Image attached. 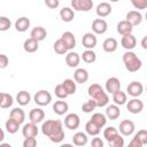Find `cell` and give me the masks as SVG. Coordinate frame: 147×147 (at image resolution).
Wrapping results in <instances>:
<instances>
[{"label": "cell", "instance_id": "obj_12", "mask_svg": "<svg viewBox=\"0 0 147 147\" xmlns=\"http://www.w3.org/2000/svg\"><path fill=\"white\" fill-rule=\"evenodd\" d=\"M38 126L36 123L33 122H29L26 124L23 125V129H22V134L24 138H29V137H37L38 136Z\"/></svg>", "mask_w": 147, "mask_h": 147}, {"label": "cell", "instance_id": "obj_29", "mask_svg": "<svg viewBox=\"0 0 147 147\" xmlns=\"http://www.w3.org/2000/svg\"><path fill=\"white\" fill-rule=\"evenodd\" d=\"M31 101V95L28 91H20L16 95V102L20 106H28Z\"/></svg>", "mask_w": 147, "mask_h": 147}, {"label": "cell", "instance_id": "obj_3", "mask_svg": "<svg viewBox=\"0 0 147 147\" xmlns=\"http://www.w3.org/2000/svg\"><path fill=\"white\" fill-rule=\"evenodd\" d=\"M33 100H34L36 105H38L40 107H44V106H47V105L51 103L52 94L46 90H39L38 92H36V94L33 96Z\"/></svg>", "mask_w": 147, "mask_h": 147}, {"label": "cell", "instance_id": "obj_40", "mask_svg": "<svg viewBox=\"0 0 147 147\" xmlns=\"http://www.w3.org/2000/svg\"><path fill=\"white\" fill-rule=\"evenodd\" d=\"M118 134H119V133H118L117 129L114 127V126H108V127H106L105 131H103V138H105L107 141L113 140V139H114L116 136H118Z\"/></svg>", "mask_w": 147, "mask_h": 147}, {"label": "cell", "instance_id": "obj_31", "mask_svg": "<svg viewBox=\"0 0 147 147\" xmlns=\"http://www.w3.org/2000/svg\"><path fill=\"white\" fill-rule=\"evenodd\" d=\"M13 102H14V99L9 93H5V92L1 93V95H0V107L2 109H7V108L11 107Z\"/></svg>", "mask_w": 147, "mask_h": 147}, {"label": "cell", "instance_id": "obj_58", "mask_svg": "<svg viewBox=\"0 0 147 147\" xmlns=\"http://www.w3.org/2000/svg\"><path fill=\"white\" fill-rule=\"evenodd\" d=\"M146 91H147V86H146Z\"/></svg>", "mask_w": 147, "mask_h": 147}, {"label": "cell", "instance_id": "obj_51", "mask_svg": "<svg viewBox=\"0 0 147 147\" xmlns=\"http://www.w3.org/2000/svg\"><path fill=\"white\" fill-rule=\"evenodd\" d=\"M9 63V59L7 57V55L5 54H0V68L5 69Z\"/></svg>", "mask_w": 147, "mask_h": 147}, {"label": "cell", "instance_id": "obj_38", "mask_svg": "<svg viewBox=\"0 0 147 147\" xmlns=\"http://www.w3.org/2000/svg\"><path fill=\"white\" fill-rule=\"evenodd\" d=\"M80 57L83 59V61L85 63H93L96 60V54H95V52L93 49H86V51L83 52Z\"/></svg>", "mask_w": 147, "mask_h": 147}, {"label": "cell", "instance_id": "obj_37", "mask_svg": "<svg viewBox=\"0 0 147 147\" xmlns=\"http://www.w3.org/2000/svg\"><path fill=\"white\" fill-rule=\"evenodd\" d=\"M53 48H54V51H55V53L56 54H60V55H63V54H65L69 49H68V47L65 46V44L63 42V40L60 38V39H57L55 42H54V45H53Z\"/></svg>", "mask_w": 147, "mask_h": 147}, {"label": "cell", "instance_id": "obj_27", "mask_svg": "<svg viewBox=\"0 0 147 147\" xmlns=\"http://www.w3.org/2000/svg\"><path fill=\"white\" fill-rule=\"evenodd\" d=\"M47 36V31L42 28V26H36L31 30V33H30V37L38 40V41H42Z\"/></svg>", "mask_w": 147, "mask_h": 147}, {"label": "cell", "instance_id": "obj_48", "mask_svg": "<svg viewBox=\"0 0 147 147\" xmlns=\"http://www.w3.org/2000/svg\"><path fill=\"white\" fill-rule=\"evenodd\" d=\"M64 137H65V134H64V131H63V130H61V131H60L59 133H56L55 136L51 137V138H49V140H51L52 142H55V144H60V142H62V141H63Z\"/></svg>", "mask_w": 147, "mask_h": 147}, {"label": "cell", "instance_id": "obj_17", "mask_svg": "<svg viewBox=\"0 0 147 147\" xmlns=\"http://www.w3.org/2000/svg\"><path fill=\"white\" fill-rule=\"evenodd\" d=\"M61 39L63 40V42L65 44V46L68 47L69 51L75 48V46H76V37L74 36L72 32H70V31L63 32L62 36H61Z\"/></svg>", "mask_w": 147, "mask_h": 147}, {"label": "cell", "instance_id": "obj_18", "mask_svg": "<svg viewBox=\"0 0 147 147\" xmlns=\"http://www.w3.org/2000/svg\"><path fill=\"white\" fill-rule=\"evenodd\" d=\"M79 62H80V56H79L78 53L71 51V52H69L65 55V63H67L68 67H70V68H77L78 64H79Z\"/></svg>", "mask_w": 147, "mask_h": 147}, {"label": "cell", "instance_id": "obj_11", "mask_svg": "<svg viewBox=\"0 0 147 147\" xmlns=\"http://www.w3.org/2000/svg\"><path fill=\"white\" fill-rule=\"evenodd\" d=\"M121 45L123 48H125L126 51H132L136 45H137V39L132 33H127L124 34L121 39Z\"/></svg>", "mask_w": 147, "mask_h": 147}, {"label": "cell", "instance_id": "obj_10", "mask_svg": "<svg viewBox=\"0 0 147 147\" xmlns=\"http://www.w3.org/2000/svg\"><path fill=\"white\" fill-rule=\"evenodd\" d=\"M96 42H98V39L95 34L92 32H86L82 38V44L86 49H93L96 46Z\"/></svg>", "mask_w": 147, "mask_h": 147}, {"label": "cell", "instance_id": "obj_15", "mask_svg": "<svg viewBox=\"0 0 147 147\" xmlns=\"http://www.w3.org/2000/svg\"><path fill=\"white\" fill-rule=\"evenodd\" d=\"M68 110H69V105H68L65 101H63V99H59V100L55 101L54 105H53V111H54L56 115H59V116L64 115Z\"/></svg>", "mask_w": 147, "mask_h": 147}, {"label": "cell", "instance_id": "obj_52", "mask_svg": "<svg viewBox=\"0 0 147 147\" xmlns=\"http://www.w3.org/2000/svg\"><path fill=\"white\" fill-rule=\"evenodd\" d=\"M91 146L92 147H103V141L101 140V138H93L91 141Z\"/></svg>", "mask_w": 147, "mask_h": 147}, {"label": "cell", "instance_id": "obj_2", "mask_svg": "<svg viewBox=\"0 0 147 147\" xmlns=\"http://www.w3.org/2000/svg\"><path fill=\"white\" fill-rule=\"evenodd\" d=\"M61 130H63V125H62V122L60 119H48V121L44 122L41 125L42 134L48 137V138L55 136Z\"/></svg>", "mask_w": 147, "mask_h": 147}, {"label": "cell", "instance_id": "obj_45", "mask_svg": "<svg viewBox=\"0 0 147 147\" xmlns=\"http://www.w3.org/2000/svg\"><path fill=\"white\" fill-rule=\"evenodd\" d=\"M101 91H103V88H102L99 84H92V85H90L88 88H87V94L90 95V98H93L95 94H98V93L101 92Z\"/></svg>", "mask_w": 147, "mask_h": 147}, {"label": "cell", "instance_id": "obj_36", "mask_svg": "<svg viewBox=\"0 0 147 147\" xmlns=\"http://www.w3.org/2000/svg\"><path fill=\"white\" fill-rule=\"evenodd\" d=\"M76 80H74V79H70V78H67V79H64L63 82H62V85H63V87L65 88V91H67V93L69 94V95H71V94H75L76 93Z\"/></svg>", "mask_w": 147, "mask_h": 147}, {"label": "cell", "instance_id": "obj_9", "mask_svg": "<svg viewBox=\"0 0 147 147\" xmlns=\"http://www.w3.org/2000/svg\"><path fill=\"white\" fill-rule=\"evenodd\" d=\"M108 30V24L103 18H95L92 22V31L95 34H103Z\"/></svg>", "mask_w": 147, "mask_h": 147}, {"label": "cell", "instance_id": "obj_22", "mask_svg": "<svg viewBox=\"0 0 147 147\" xmlns=\"http://www.w3.org/2000/svg\"><path fill=\"white\" fill-rule=\"evenodd\" d=\"M92 99L95 101L96 107H105V106H107L108 102H109V96H108L107 92H105V90L101 91V92H99L98 94H95Z\"/></svg>", "mask_w": 147, "mask_h": 147}, {"label": "cell", "instance_id": "obj_39", "mask_svg": "<svg viewBox=\"0 0 147 147\" xmlns=\"http://www.w3.org/2000/svg\"><path fill=\"white\" fill-rule=\"evenodd\" d=\"M85 131H86V133L87 134H90V136H98L99 133H100V127L95 124V123H93L91 119L85 124Z\"/></svg>", "mask_w": 147, "mask_h": 147}, {"label": "cell", "instance_id": "obj_20", "mask_svg": "<svg viewBox=\"0 0 147 147\" xmlns=\"http://www.w3.org/2000/svg\"><path fill=\"white\" fill-rule=\"evenodd\" d=\"M74 79L76 80L77 84H84L88 79V72L84 68H78L74 72Z\"/></svg>", "mask_w": 147, "mask_h": 147}, {"label": "cell", "instance_id": "obj_23", "mask_svg": "<svg viewBox=\"0 0 147 147\" xmlns=\"http://www.w3.org/2000/svg\"><path fill=\"white\" fill-rule=\"evenodd\" d=\"M132 30H133V25L126 20L121 21L117 24V32L119 34H122V36L127 34V33H132Z\"/></svg>", "mask_w": 147, "mask_h": 147}, {"label": "cell", "instance_id": "obj_35", "mask_svg": "<svg viewBox=\"0 0 147 147\" xmlns=\"http://www.w3.org/2000/svg\"><path fill=\"white\" fill-rule=\"evenodd\" d=\"M20 125H21V124H20L17 121H15L14 118H11V117H9V119H7V121H6V124H5L7 132L10 133V134L16 133V132L18 131V129H20Z\"/></svg>", "mask_w": 147, "mask_h": 147}, {"label": "cell", "instance_id": "obj_6", "mask_svg": "<svg viewBox=\"0 0 147 147\" xmlns=\"http://www.w3.org/2000/svg\"><path fill=\"white\" fill-rule=\"evenodd\" d=\"M126 92L129 95H131L132 98H138L144 92V86L140 82H137V80H133L131 82L127 87H126Z\"/></svg>", "mask_w": 147, "mask_h": 147}, {"label": "cell", "instance_id": "obj_28", "mask_svg": "<svg viewBox=\"0 0 147 147\" xmlns=\"http://www.w3.org/2000/svg\"><path fill=\"white\" fill-rule=\"evenodd\" d=\"M117 46H118V42L115 38H107L102 44V48L107 53H114L117 49Z\"/></svg>", "mask_w": 147, "mask_h": 147}, {"label": "cell", "instance_id": "obj_19", "mask_svg": "<svg viewBox=\"0 0 147 147\" xmlns=\"http://www.w3.org/2000/svg\"><path fill=\"white\" fill-rule=\"evenodd\" d=\"M126 21H129L133 26L136 25H139L141 22H142V15L140 11L138 10H131L126 14Z\"/></svg>", "mask_w": 147, "mask_h": 147}, {"label": "cell", "instance_id": "obj_24", "mask_svg": "<svg viewBox=\"0 0 147 147\" xmlns=\"http://www.w3.org/2000/svg\"><path fill=\"white\" fill-rule=\"evenodd\" d=\"M23 48H24V51H25L26 53H34V52L38 51V48H39V41L30 37L29 39H26V40L24 41Z\"/></svg>", "mask_w": 147, "mask_h": 147}, {"label": "cell", "instance_id": "obj_53", "mask_svg": "<svg viewBox=\"0 0 147 147\" xmlns=\"http://www.w3.org/2000/svg\"><path fill=\"white\" fill-rule=\"evenodd\" d=\"M129 146H130V147H142V144L140 142V140H139L138 138L133 137L132 140L129 142Z\"/></svg>", "mask_w": 147, "mask_h": 147}, {"label": "cell", "instance_id": "obj_14", "mask_svg": "<svg viewBox=\"0 0 147 147\" xmlns=\"http://www.w3.org/2000/svg\"><path fill=\"white\" fill-rule=\"evenodd\" d=\"M29 118L30 122H33L36 124L41 123L45 119V111L41 108H33L29 113Z\"/></svg>", "mask_w": 147, "mask_h": 147}, {"label": "cell", "instance_id": "obj_57", "mask_svg": "<svg viewBox=\"0 0 147 147\" xmlns=\"http://www.w3.org/2000/svg\"><path fill=\"white\" fill-rule=\"evenodd\" d=\"M145 17H146V21H147V11H146V14H145Z\"/></svg>", "mask_w": 147, "mask_h": 147}, {"label": "cell", "instance_id": "obj_49", "mask_svg": "<svg viewBox=\"0 0 147 147\" xmlns=\"http://www.w3.org/2000/svg\"><path fill=\"white\" fill-rule=\"evenodd\" d=\"M37 146V139L36 137H29L25 138L23 141V147H36Z\"/></svg>", "mask_w": 147, "mask_h": 147}, {"label": "cell", "instance_id": "obj_41", "mask_svg": "<svg viewBox=\"0 0 147 147\" xmlns=\"http://www.w3.org/2000/svg\"><path fill=\"white\" fill-rule=\"evenodd\" d=\"M95 108H96V103H95V101H94L92 98H91L90 100H87L85 103H83V106H82V110H83L84 113H86V114L92 113Z\"/></svg>", "mask_w": 147, "mask_h": 147}, {"label": "cell", "instance_id": "obj_55", "mask_svg": "<svg viewBox=\"0 0 147 147\" xmlns=\"http://www.w3.org/2000/svg\"><path fill=\"white\" fill-rule=\"evenodd\" d=\"M5 139V132L3 130H1V138H0V142H2V140Z\"/></svg>", "mask_w": 147, "mask_h": 147}, {"label": "cell", "instance_id": "obj_50", "mask_svg": "<svg viewBox=\"0 0 147 147\" xmlns=\"http://www.w3.org/2000/svg\"><path fill=\"white\" fill-rule=\"evenodd\" d=\"M45 5L51 9H55L60 6V0H45Z\"/></svg>", "mask_w": 147, "mask_h": 147}, {"label": "cell", "instance_id": "obj_21", "mask_svg": "<svg viewBox=\"0 0 147 147\" xmlns=\"http://www.w3.org/2000/svg\"><path fill=\"white\" fill-rule=\"evenodd\" d=\"M105 114H106V116H107L108 119L115 121V119H117V118L119 117V115H121V109H119V107H118L116 103H115V105H110V106H107Z\"/></svg>", "mask_w": 147, "mask_h": 147}, {"label": "cell", "instance_id": "obj_13", "mask_svg": "<svg viewBox=\"0 0 147 147\" xmlns=\"http://www.w3.org/2000/svg\"><path fill=\"white\" fill-rule=\"evenodd\" d=\"M106 91L110 94H114L115 92L121 90V82L116 77H110L106 80Z\"/></svg>", "mask_w": 147, "mask_h": 147}, {"label": "cell", "instance_id": "obj_8", "mask_svg": "<svg viewBox=\"0 0 147 147\" xmlns=\"http://www.w3.org/2000/svg\"><path fill=\"white\" fill-rule=\"evenodd\" d=\"M136 130V125L130 119H123L121 123H119V132L122 136H125V137H129L131 134H133Z\"/></svg>", "mask_w": 147, "mask_h": 147}, {"label": "cell", "instance_id": "obj_34", "mask_svg": "<svg viewBox=\"0 0 147 147\" xmlns=\"http://www.w3.org/2000/svg\"><path fill=\"white\" fill-rule=\"evenodd\" d=\"M113 101L117 106H123V105H125L127 102V95H126L125 92L119 90V91H117V92H115L113 94Z\"/></svg>", "mask_w": 147, "mask_h": 147}, {"label": "cell", "instance_id": "obj_33", "mask_svg": "<svg viewBox=\"0 0 147 147\" xmlns=\"http://www.w3.org/2000/svg\"><path fill=\"white\" fill-rule=\"evenodd\" d=\"M87 141H88L87 134L84 132H77L72 137V142L76 146H85L87 144Z\"/></svg>", "mask_w": 147, "mask_h": 147}, {"label": "cell", "instance_id": "obj_7", "mask_svg": "<svg viewBox=\"0 0 147 147\" xmlns=\"http://www.w3.org/2000/svg\"><path fill=\"white\" fill-rule=\"evenodd\" d=\"M126 109L131 114H139L144 109V102L138 98H132L126 102Z\"/></svg>", "mask_w": 147, "mask_h": 147}, {"label": "cell", "instance_id": "obj_5", "mask_svg": "<svg viewBox=\"0 0 147 147\" xmlns=\"http://www.w3.org/2000/svg\"><path fill=\"white\" fill-rule=\"evenodd\" d=\"M80 125V118L76 113L68 114L64 117V126L69 130H76Z\"/></svg>", "mask_w": 147, "mask_h": 147}, {"label": "cell", "instance_id": "obj_47", "mask_svg": "<svg viewBox=\"0 0 147 147\" xmlns=\"http://www.w3.org/2000/svg\"><path fill=\"white\" fill-rule=\"evenodd\" d=\"M132 6L138 9V10H141V9H146L147 8V0H130Z\"/></svg>", "mask_w": 147, "mask_h": 147}, {"label": "cell", "instance_id": "obj_30", "mask_svg": "<svg viewBox=\"0 0 147 147\" xmlns=\"http://www.w3.org/2000/svg\"><path fill=\"white\" fill-rule=\"evenodd\" d=\"M9 117L14 118V119L17 121L20 124H22V123L25 121V113H24V110H23L22 108L16 107V108H13V109L10 110Z\"/></svg>", "mask_w": 147, "mask_h": 147}, {"label": "cell", "instance_id": "obj_44", "mask_svg": "<svg viewBox=\"0 0 147 147\" xmlns=\"http://www.w3.org/2000/svg\"><path fill=\"white\" fill-rule=\"evenodd\" d=\"M10 26H11L10 20L8 17H6V16H1L0 17V31H2V32L7 31V30L10 29Z\"/></svg>", "mask_w": 147, "mask_h": 147}, {"label": "cell", "instance_id": "obj_54", "mask_svg": "<svg viewBox=\"0 0 147 147\" xmlns=\"http://www.w3.org/2000/svg\"><path fill=\"white\" fill-rule=\"evenodd\" d=\"M140 44H141V47H142L144 49H147V34L141 39V42H140Z\"/></svg>", "mask_w": 147, "mask_h": 147}, {"label": "cell", "instance_id": "obj_42", "mask_svg": "<svg viewBox=\"0 0 147 147\" xmlns=\"http://www.w3.org/2000/svg\"><path fill=\"white\" fill-rule=\"evenodd\" d=\"M54 92H55V95H56V96H57L59 99H65V98H67V96L69 95V94L67 93L65 88L63 87L62 83L55 86V90H54Z\"/></svg>", "mask_w": 147, "mask_h": 147}, {"label": "cell", "instance_id": "obj_43", "mask_svg": "<svg viewBox=\"0 0 147 147\" xmlns=\"http://www.w3.org/2000/svg\"><path fill=\"white\" fill-rule=\"evenodd\" d=\"M108 145H109L110 147H123V146H124V138H123L121 134H118V136H116L113 140L108 141Z\"/></svg>", "mask_w": 147, "mask_h": 147}, {"label": "cell", "instance_id": "obj_26", "mask_svg": "<svg viewBox=\"0 0 147 147\" xmlns=\"http://www.w3.org/2000/svg\"><path fill=\"white\" fill-rule=\"evenodd\" d=\"M30 28V20L25 16H22L20 18L16 20L15 22V29L18 32H25L28 29Z\"/></svg>", "mask_w": 147, "mask_h": 147}, {"label": "cell", "instance_id": "obj_16", "mask_svg": "<svg viewBox=\"0 0 147 147\" xmlns=\"http://www.w3.org/2000/svg\"><path fill=\"white\" fill-rule=\"evenodd\" d=\"M111 9H113V8H111V6H110L109 2H100V3L96 6L95 11H96V15H98L99 17L103 18V17H107L108 15H110Z\"/></svg>", "mask_w": 147, "mask_h": 147}, {"label": "cell", "instance_id": "obj_4", "mask_svg": "<svg viewBox=\"0 0 147 147\" xmlns=\"http://www.w3.org/2000/svg\"><path fill=\"white\" fill-rule=\"evenodd\" d=\"M71 7L78 11H90L93 8V0H71Z\"/></svg>", "mask_w": 147, "mask_h": 147}, {"label": "cell", "instance_id": "obj_56", "mask_svg": "<svg viewBox=\"0 0 147 147\" xmlns=\"http://www.w3.org/2000/svg\"><path fill=\"white\" fill-rule=\"evenodd\" d=\"M110 2H117V1H119V0H109Z\"/></svg>", "mask_w": 147, "mask_h": 147}, {"label": "cell", "instance_id": "obj_32", "mask_svg": "<svg viewBox=\"0 0 147 147\" xmlns=\"http://www.w3.org/2000/svg\"><path fill=\"white\" fill-rule=\"evenodd\" d=\"M107 116H106V114H101V113H94L93 115H92V117H91V121L93 122V123H95L100 129L101 127H103L106 124H107Z\"/></svg>", "mask_w": 147, "mask_h": 147}, {"label": "cell", "instance_id": "obj_46", "mask_svg": "<svg viewBox=\"0 0 147 147\" xmlns=\"http://www.w3.org/2000/svg\"><path fill=\"white\" fill-rule=\"evenodd\" d=\"M136 138H138L140 140V142L142 144V146L147 145V130H139L136 134H134Z\"/></svg>", "mask_w": 147, "mask_h": 147}, {"label": "cell", "instance_id": "obj_1", "mask_svg": "<svg viewBox=\"0 0 147 147\" xmlns=\"http://www.w3.org/2000/svg\"><path fill=\"white\" fill-rule=\"evenodd\" d=\"M123 62L125 64V68L127 71L130 72H136L138 71L141 65H142V62L141 60L137 56L136 53H133L132 51H126L124 54H123Z\"/></svg>", "mask_w": 147, "mask_h": 147}, {"label": "cell", "instance_id": "obj_25", "mask_svg": "<svg viewBox=\"0 0 147 147\" xmlns=\"http://www.w3.org/2000/svg\"><path fill=\"white\" fill-rule=\"evenodd\" d=\"M60 17L63 22H71L74 18H75V10L70 7H63L61 10H60Z\"/></svg>", "mask_w": 147, "mask_h": 147}]
</instances>
